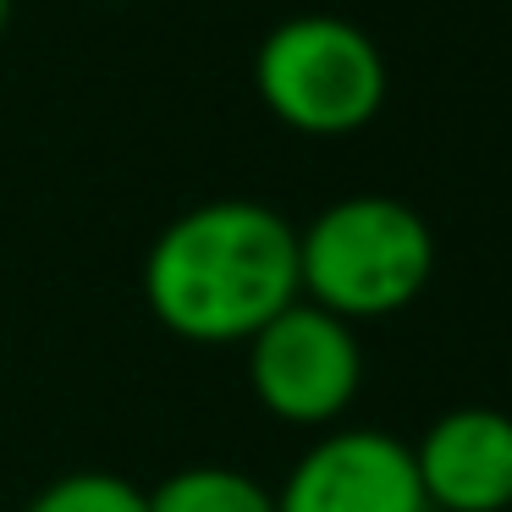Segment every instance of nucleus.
<instances>
[{
    "label": "nucleus",
    "mask_w": 512,
    "mask_h": 512,
    "mask_svg": "<svg viewBox=\"0 0 512 512\" xmlns=\"http://www.w3.org/2000/svg\"><path fill=\"white\" fill-rule=\"evenodd\" d=\"M144 298L155 320L182 342H248L287 303L303 298L298 232L254 199L199 204L155 237L144 265Z\"/></svg>",
    "instance_id": "nucleus-1"
},
{
    "label": "nucleus",
    "mask_w": 512,
    "mask_h": 512,
    "mask_svg": "<svg viewBox=\"0 0 512 512\" xmlns=\"http://www.w3.org/2000/svg\"><path fill=\"white\" fill-rule=\"evenodd\" d=\"M435 232L413 204L386 193L336 199L298 232V281L309 303L336 320H380L397 314L430 287Z\"/></svg>",
    "instance_id": "nucleus-2"
},
{
    "label": "nucleus",
    "mask_w": 512,
    "mask_h": 512,
    "mask_svg": "<svg viewBox=\"0 0 512 512\" xmlns=\"http://www.w3.org/2000/svg\"><path fill=\"white\" fill-rule=\"evenodd\" d=\"M254 89L281 127L309 138H342L380 116L386 61L358 23L303 12L265 34L254 56Z\"/></svg>",
    "instance_id": "nucleus-3"
},
{
    "label": "nucleus",
    "mask_w": 512,
    "mask_h": 512,
    "mask_svg": "<svg viewBox=\"0 0 512 512\" xmlns=\"http://www.w3.org/2000/svg\"><path fill=\"white\" fill-rule=\"evenodd\" d=\"M254 397L287 424H331L364 380V353L347 320L320 303H287L265 331L248 336Z\"/></svg>",
    "instance_id": "nucleus-4"
},
{
    "label": "nucleus",
    "mask_w": 512,
    "mask_h": 512,
    "mask_svg": "<svg viewBox=\"0 0 512 512\" xmlns=\"http://www.w3.org/2000/svg\"><path fill=\"white\" fill-rule=\"evenodd\" d=\"M276 512H430L413 446L380 430H336L298 457Z\"/></svg>",
    "instance_id": "nucleus-5"
},
{
    "label": "nucleus",
    "mask_w": 512,
    "mask_h": 512,
    "mask_svg": "<svg viewBox=\"0 0 512 512\" xmlns=\"http://www.w3.org/2000/svg\"><path fill=\"white\" fill-rule=\"evenodd\" d=\"M424 501L441 512L512 507V419L501 408H452L413 446Z\"/></svg>",
    "instance_id": "nucleus-6"
},
{
    "label": "nucleus",
    "mask_w": 512,
    "mask_h": 512,
    "mask_svg": "<svg viewBox=\"0 0 512 512\" xmlns=\"http://www.w3.org/2000/svg\"><path fill=\"white\" fill-rule=\"evenodd\" d=\"M149 512H276V496L237 468L193 463L149 490Z\"/></svg>",
    "instance_id": "nucleus-7"
},
{
    "label": "nucleus",
    "mask_w": 512,
    "mask_h": 512,
    "mask_svg": "<svg viewBox=\"0 0 512 512\" xmlns=\"http://www.w3.org/2000/svg\"><path fill=\"white\" fill-rule=\"evenodd\" d=\"M28 512H149V496L122 474L83 468V474H67L50 490H39Z\"/></svg>",
    "instance_id": "nucleus-8"
},
{
    "label": "nucleus",
    "mask_w": 512,
    "mask_h": 512,
    "mask_svg": "<svg viewBox=\"0 0 512 512\" xmlns=\"http://www.w3.org/2000/svg\"><path fill=\"white\" fill-rule=\"evenodd\" d=\"M6 17H12V0H0V34H6Z\"/></svg>",
    "instance_id": "nucleus-9"
}]
</instances>
